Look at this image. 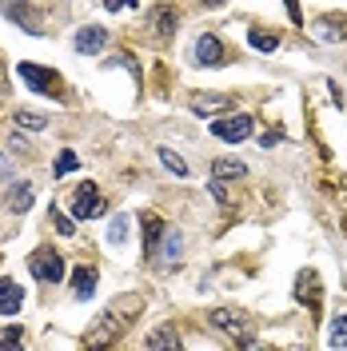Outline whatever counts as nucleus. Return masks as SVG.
<instances>
[{
	"mask_svg": "<svg viewBox=\"0 0 347 351\" xmlns=\"http://www.w3.org/2000/svg\"><path fill=\"white\" fill-rule=\"evenodd\" d=\"M144 311V295H120V300H112L100 315H96V324L88 328V335H84V351H108L124 331L136 324V315Z\"/></svg>",
	"mask_w": 347,
	"mask_h": 351,
	"instance_id": "1",
	"label": "nucleus"
},
{
	"mask_svg": "<svg viewBox=\"0 0 347 351\" xmlns=\"http://www.w3.org/2000/svg\"><path fill=\"white\" fill-rule=\"evenodd\" d=\"M16 72H21V80L28 84V92L48 96V100H64V80H60V72H52V68H44V64H28V60H24Z\"/></svg>",
	"mask_w": 347,
	"mask_h": 351,
	"instance_id": "2",
	"label": "nucleus"
},
{
	"mask_svg": "<svg viewBox=\"0 0 347 351\" xmlns=\"http://www.w3.org/2000/svg\"><path fill=\"white\" fill-rule=\"evenodd\" d=\"M108 212V199H104V192L92 184V180H84L76 192H72V216L76 219H100Z\"/></svg>",
	"mask_w": 347,
	"mask_h": 351,
	"instance_id": "3",
	"label": "nucleus"
},
{
	"mask_svg": "<svg viewBox=\"0 0 347 351\" xmlns=\"http://www.w3.org/2000/svg\"><path fill=\"white\" fill-rule=\"evenodd\" d=\"M28 276L40 280V284H60V280H64V260H60V252L36 247V252L28 256Z\"/></svg>",
	"mask_w": 347,
	"mask_h": 351,
	"instance_id": "4",
	"label": "nucleus"
},
{
	"mask_svg": "<svg viewBox=\"0 0 347 351\" xmlns=\"http://www.w3.org/2000/svg\"><path fill=\"white\" fill-rule=\"evenodd\" d=\"M256 132V120L248 116V112H239V116H219V120H212V136L216 140H224V144H243L248 136Z\"/></svg>",
	"mask_w": 347,
	"mask_h": 351,
	"instance_id": "5",
	"label": "nucleus"
},
{
	"mask_svg": "<svg viewBox=\"0 0 347 351\" xmlns=\"http://www.w3.org/2000/svg\"><path fill=\"white\" fill-rule=\"evenodd\" d=\"M212 324H216L219 331H228L232 339H239V343H252V319L243 315V311H236V307H216L212 311Z\"/></svg>",
	"mask_w": 347,
	"mask_h": 351,
	"instance_id": "6",
	"label": "nucleus"
},
{
	"mask_svg": "<svg viewBox=\"0 0 347 351\" xmlns=\"http://www.w3.org/2000/svg\"><path fill=\"white\" fill-rule=\"evenodd\" d=\"M188 108H192L195 116H212V120H219L224 112L232 108V100L219 96V92H195L192 100H188Z\"/></svg>",
	"mask_w": 347,
	"mask_h": 351,
	"instance_id": "7",
	"label": "nucleus"
},
{
	"mask_svg": "<svg viewBox=\"0 0 347 351\" xmlns=\"http://www.w3.org/2000/svg\"><path fill=\"white\" fill-rule=\"evenodd\" d=\"M195 64L200 68H216V64H224V56H228V52H224V44H219V36H212V32H204V36H200V40H195Z\"/></svg>",
	"mask_w": 347,
	"mask_h": 351,
	"instance_id": "8",
	"label": "nucleus"
},
{
	"mask_svg": "<svg viewBox=\"0 0 347 351\" xmlns=\"http://www.w3.org/2000/svg\"><path fill=\"white\" fill-rule=\"evenodd\" d=\"M72 44H76V52H84V56H96V52L108 44V28H104V24H84V28L76 32V40H72Z\"/></svg>",
	"mask_w": 347,
	"mask_h": 351,
	"instance_id": "9",
	"label": "nucleus"
},
{
	"mask_svg": "<svg viewBox=\"0 0 347 351\" xmlns=\"http://www.w3.org/2000/svg\"><path fill=\"white\" fill-rule=\"evenodd\" d=\"M24 304V287L8 276H0V315H16Z\"/></svg>",
	"mask_w": 347,
	"mask_h": 351,
	"instance_id": "10",
	"label": "nucleus"
},
{
	"mask_svg": "<svg viewBox=\"0 0 347 351\" xmlns=\"http://www.w3.org/2000/svg\"><path fill=\"white\" fill-rule=\"evenodd\" d=\"M168 236V228H164V219L160 216H144V256L156 263V252H160V240Z\"/></svg>",
	"mask_w": 347,
	"mask_h": 351,
	"instance_id": "11",
	"label": "nucleus"
},
{
	"mask_svg": "<svg viewBox=\"0 0 347 351\" xmlns=\"http://www.w3.org/2000/svg\"><path fill=\"white\" fill-rule=\"evenodd\" d=\"M148 351H184V343H180V331H176L172 324H160V328L148 335Z\"/></svg>",
	"mask_w": 347,
	"mask_h": 351,
	"instance_id": "12",
	"label": "nucleus"
},
{
	"mask_svg": "<svg viewBox=\"0 0 347 351\" xmlns=\"http://www.w3.org/2000/svg\"><path fill=\"white\" fill-rule=\"evenodd\" d=\"M296 300H300L304 307H311V311L320 307V300H324V291H320V280H315L311 271H300V284H296Z\"/></svg>",
	"mask_w": 347,
	"mask_h": 351,
	"instance_id": "13",
	"label": "nucleus"
},
{
	"mask_svg": "<svg viewBox=\"0 0 347 351\" xmlns=\"http://www.w3.org/2000/svg\"><path fill=\"white\" fill-rule=\"evenodd\" d=\"M180 256H184V236H180V232H168L164 243H160V252H156V263H160V267H176Z\"/></svg>",
	"mask_w": 347,
	"mask_h": 351,
	"instance_id": "14",
	"label": "nucleus"
},
{
	"mask_svg": "<svg viewBox=\"0 0 347 351\" xmlns=\"http://www.w3.org/2000/svg\"><path fill=\"white\" fill-rule=\"evenodd\" d=\"M96 280H100V276H96V267L80 263V267L72 271V295H76V300H88V295L96 291Z\"/></svg>",
	"mask_w": 347,
	"mask_h": 351,
	"instance_id": "15",
	"label": "nucleus"
},
{
	"mask_svg": "<svg viewBox=\"0 0 347 351\" xmlns=\"http://www.w3.org/2000/svg\"><path fill=\"white\" fill-rule=\"evenodd\" d=\"M311 32H315L320 40H327V44H339L347 36V21H339V16H327V21L311 24Z\"/></svg>",
	"mask_w": 347,
	"mask_h": 351,
	"instance_id": "16",
	"label": "nucleus"
},
{
	"mask_svg": "<svg viewBox=\"0 0 347 351\" xmlns=\"http://www.w3.org/2000/svg\"><path fill=\"white\" fill-rule=\"evenodd\" d=\"M243 176H248V164L243 160H219L216 168H212V180H219V184L224 180H243Z\"/></svg>",
	"mask_w": 347,
	"mask_h": 351,
	"instance_id": "17",
	"label": "nucleus"
},
{
	"mask_svg": "<svg viewBox=\"0 0 347 351\" xmlns=\"http://www.w3.org/2000/svg\"><path fill=\"white\" fill-rule=\"evenodd\" d=\"M32 199H36L32 184H12V192H8V208H12V212H28Z\"/></svg>",
	"mask_w": 347,
	"mask_h": 351,
	"instance_id": "18",
	"label": "nucleus"
},
{
	"mask_svg": "<svg viewBox=\"0 0 347 351\" xmlns=\"http://www.w3.org/2000/svg\"><path fill=\"white\" fill-rule=\"evenodd\" d=\"M0 351H24V328L21 324L0 328Z\"/></svg>",
	"mask_w": 347,
	"mask_h": 351,
	"instance_id": "19",
	"label": "nucleus"
},
{
	"mask_svg": "<svg viewBox=\"0 0 347 351\" xmlns=\"http://www.w3.org/2000/svg\"><path fill=\"white\" fill-rule=\"evenodd\" d=\"M128 232H132L128 216H112L108 219V243H116V247H120V243L128 240Z\"/></svg>",
	"mask_w": 347,
	"mask_h": 351,
	"instance_id": "20",
	"label": "nucleus"
},
{
	"mask_svg": "<svg viewBox=\"0 0 347 351\" xmlns=\"http://www.w3.org/2000/svg\"><path fill=\"white\" fill-rule=\"evenodd\" d=\"M76 168H80V156L68 152V148L56 156V160H52V176H68V172H76Z\"/></svg>",
	"mask_w": 347,
	"mask_h": 351,
	"instance_id": "21",
	"label": "nucleus"
},
{
	"mask_svg": "<svg viewBox=\"0 0 347 351\" xmlns=\"http://www.w3.org/2000/svg\"><path fill=\"white\" fill-rule=\"evenodd\" d=\"M331 348H339V351H347V311L344 315H335V324H331Z\"/></svg>",
	"mask_w": 347,
	"mask_h": 351,
	"instance_id": "22",
	"label": "nucleus"
},
{
	"mask_svg": "<svg viewBox=\"0 0 347 351\" xmlns=\"http://www.w3.org/2000/svg\"><path fill=\"white\" fill-rule=\"evenodd\" d=\"M248 44L260 48V52H276L280 48V36H272V32H248Z\"/></svg>",
	"mask_w": 347,
	"mask_h": 351,
	"instance_id": "23",
	"label": "nucleus"
},
{
	"mask_svg": "<svg viewBox=\"0 0 347 351\" xmlns=\"http://www.w3.org/2000/svg\"><path fill=\"white\" fill-rule=\"evenodd\" d=\"M152 21L160 24V40H168V36H172V28H176V12H172V8H156Z\"/></svg>",
	"mask_w": 347,
	"mask_h": 351,
	"instance_id": "24",
	"label": "nucleus"
},
{
	"mask_svg": "<svg viewBox=\"0 0 347 351\" xmlns=\"http://www.w3.org/2000/svg\"><path fill=\"white\" fill-rule=\"evenodd\" d=\"M16 124H21L24 132H44V128H48V120L36 116V112H16Z\"/></svg>",
	"mask_w": 347,
	"mask_h": 351,
	"instance_id": "25",
	"label": "nucleus"
},
{
	"mask_svg": "<svg viewBox=\"0 0 347 351\" xmlns=\"http://www.w3.org/2000/svg\"><path fill=\"white\" fill-rule=\"evenodd\" d=\"M160 160H164V168H168V172H176V176H188V164H184V160H180V156L172 152V148H160Z\"/></svg>",
	"mask_w": 347,
	"mask_h": 351,
	"instance_id": "26",
	"label": "nucleus"
},
{
	"mask_svg": "<svg viewBox=\"0 0 347 351\" xmlns=\"http://www.w3.org/2000/svg\"><path fill=\"white\" fill-rule=\"evenodd\" d=\"M52 223H56V232H60V236H72V232H76V223H72L60 208H52Z\"/></svg>",
	"mask_w": 347,
	"mask_h": 351,
	"instance_id": "27",
	"label": "nucleus"
},
{
	"mask_svg": "<svg viewBox=\"0 0 347 351\" xmlns=\"http://www.w3.org/2000/svg\"><path fill=\"white\" fill-rule=\"evenodd\" d=\"M208 188H212V196H216V199H228V192H224V184H219V180H212Z\"/></svg>",
	"mask_w": 347,
	"mask_h": 351,
	"instance_id": "28",
	"label": "nucleus"
},
{
	"mask_svg": "<svg viewBox=\"0 0 347 351\" xmlns=\"http://www.w3.org/2000/svg\"><path fill=\"white\" fill-rule=\"evenodd\" d=\"M248 351H260V348H256V343H248Z\"/></svg>",
	"mask_w": 347,
	"mask_h": 351,
	"instance_id": "29",
	"label": "nucleus"
}]
</instances>
